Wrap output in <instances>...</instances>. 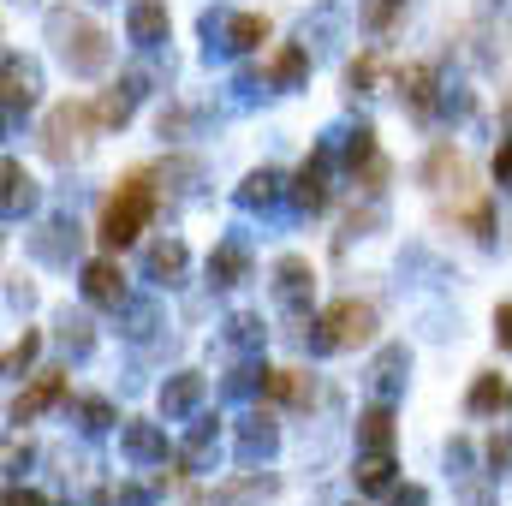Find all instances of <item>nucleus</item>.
Listing matches in <instances>:
<instances>
[{
    "instance_id": "f257e3e1",
    "label": "nucleus",
    "mask_w": 512,
    "mask_h": 506,
    "mask_svg": "<svg viewBox=\"0 0 512 506\" xmlns=\"http://www.w3.org/2000/svg\"><path fill=\"white\" fill-rule=\"evenodd\" d=\"M48 42L60 54V66L72 78H102L114 66V36L90 18V12H72V6H54L48 12Z\"/></svg>"
},
{
    "instance_id": "f03ea898",
    "label": "nucleus",
    "mask_w": 512,
    "mask_h": 506,
    "mask_svg": "<svg viewBox=\"0 0 512 506\" xmlns=\"http://www.w3.org/2000/svg\"><path fill=\"white\" fill-rule=\"evenodd\" d=\"M155 209H161V191H155V173H126L120 185H114V197H108V209H102V227H96V239L108 245V251H126L131 239L155 221Z\"/></svg>"
},
{
    "instance_id": "7ed1b4c3",
    "label": "nucleus",
    "mask_w": 512,
    "mask_h": 506,
    "mask_svg": "<svg viewBox=\"0 0 512 506\" xmlns=\"http://www.w3.org/2000/svg\"><path fill=\"white\" fill-rule=\"evenodd\" d=\"M376 340V304L370 298H334L310 328H304V352H352Z\"/></svg>"
},
{
    "instance_id": "20e7f679",
    "label": "nucleus",
    "mask_w": 512,
    "mask_h": 506,
    "mask_svg": "<svg viewBox=\"0 0 512 506\" xmlns=\"http://www.w3.org/2000/svg\"><path fill=\"white\" fill-rule=\"evenodd\" d=\"M102 131V120H96V102H84V96H66L54 114H48V126H42V149L54 155V161H72L90 137Z\"/></svg>"
},
{
    "instance_id": "39448f33",
    "label": "nucleus",
    "mask_w": 512,
    "mask_h": 506,
    "mask_svg": "<svg viewBox=\"0 0 512 506\" xmlns=\"http://www.w3.org/2000/svg\"><path fill=\"white\" fill-rule=\"evenodd\" d=\"M203 54H256L268 42V18L262 12H203Z\"/></svg>"
},
{
    "instance_id": "423d86ee",
    "label": "nucleus",
    "mask_w": 512,
    "mask_h": 506,
    "mask_svg": "<svg viewBox=\"0 0 512 506\" xmlns=\"http://www.w3.org/2000/svg\"><path fill=\"white\" fill-rule=\"evenodd\" d=\"M274 304L286 316H310V304H316V268H310V256L286 251L274 262Z\"/></svg>"
},
{
    "instance_id": "0eeeda50",
    "label": "nucleus",
    "mask_w": 512,
    "mask_h": 506,
    "mask_svg": "<svg viewBox=\"0 0 512 506\" xmlns=\"http://www.w3.org/2000/svg\"><path fill=\"white\" fill-rule=\"evenodd\" d=\"M78 286H84V304H96V310H126L131 304L126 268H120L114 256H90V262L78 268Z\"/></svg>"
},
{
    "instance_id": "6e6552de",
    "label": "nucleus",
    "mask_w": 512,
    "mask_h": 506,
    "mask_svg": "<svg viewBox=\"0 0 512 506\" xmlns=\"http://www.w3.org/2000/svg\"><path fill=\"white\" fill-rule=\"evenodd\" d=\"M399 102H405V114L411 120H435L447 102H441V72L429 66V60H411V66H399Z\"/></svg>"
},
{
    "instance_id": "1a4fd4ad",
    "label": "nucleus",
    "mask_w": 512,
    "mask_h": 506,
    "mask_svg": "<svg viewBox=\"0 0 512 506\" xmlns=\"http://www.w3.org/2000/svg\"><path fill=\"white\" fill-rule=\"evenodd\" d=\"M274 447H280V417H274L268 405H251V411L239 417V429H233V453H239V465H262V459H274Z\"/></svg>"
},
{
    "instance_id": "9d476101",
    "label": "nucleus",
    "mask_w": 512,
    "mask_h": 506,
    "mask_svg": "<svg viewBox=\"0 0 512 506\" xmlns=\"http://www.w3.org/2000/svg\"><path fill=\"white\" fill-rule=\"evenodd\" d=\"M328 173H334V143H322V149L292 173V191H286V197H292V209L322 215V209H328V197H334V191H328Z\"/></svg>"
},
{
    "instance_id": "9b49d317",
    "label": "nucleus",
    "mask_w": 512,
    "mask_h": 506,
    "mask_svg": "<svg viewBox=\"0 0 512 506\" xmlns=\"http://www.w3.org/2000/svg\"><path fill=\"white\" fill-rule=\"evenodd\" d=\"M417 179H423L429 191H453V197H459V191L471 185V161H465V149H453V143H429Z\"/></svg>"
},
{
    "instance_id": "f8f14e48",
    "label": "nucleus",
    "mask_w": 512,
    "mask_h": 506,
    "mask_svg": "<svg viewBox=\"0 0 512 506\" xmlns=\"http://www.w3.org/2000/svg\"><path fill=\"white\" fill-rule=\"evenodd\" d=\"M120 453L131 465H167L173 441H167V423H149V417H126L120 423Z\"/></svg>"
},
{
    "instance_id": "ddd939ff",
    "label": "nucleus",
    "mask_w": 512,
    "mask_h": 506,
    "mask_svg": "<svg viewBox=\"0 0 512 506\" xmlns=\"http://www.w3.org/2000/svg\"><path fill=\"white\" fill-rule=\"evenodd\" d=\"M0 102H6V120L18 126V114H30L36 108V96H42V72L30 66V60H18V54H6V66H0Z\"/></svg>"
},
{
    "instance_id": "4468645a",
    "label": "nucleus",
    "mask_w": 512,
    "mask_h": 506,
    "mask_svg": "<svg viewBox=\"0 0 512 506\" xmlns=\"http://www.w3.org/2000/svg\"><path fill=\"white\" fill-rule=\"evenodd\" d=\"M54 405H66V370H36L30 387L12 399V411H6V417H12V423H36V417H42V411H54Z\"/></svg>"
},
{
    "instance_id": "2eb2a0df",
    "label": "nucleus",
    "mask_w": 512,
    "mask_h": 506,
    "mask_svg": "<svg viewBox=\"0 0 512 506\" xmlns=\"http://www.w3.org/2000/svg\"><path fill=\"white\" fill-rule=\"evenodd\" d=\"M304 78H310V42L304 36L298 42H280L268 54V66H262V84L268 90H304Z\"/></svg>"
},
{
    "instance_id": "dca6fc26",
    "label": "nucleus",
    "mask_w": 512,
    "mask_h": 506,
    "mask_svg": "<svg viewBox=\"0 0 512 506\" xmlns=\"http://www.w3.org/2000/svg\"><path fill=\"white\" fill-rule=\"evenodd\" d=\"M143 274H149V286H185V274H191V251H185V239H155L149 256H143Z\"/></svg>"
},
{
    "instance_id": "f3484780",
    "label": "nucleus",
    "mask_w": 512,
    "mask_h": 506,
    "mask_svg": "<svg viewBox=\"0 0 512 506\" xmlns=\"http://www.w3.org/2000/svg\"><path fill=\"white\" fill-rule=\"evenodd\" d=\"M286 191H292V185H286V179H280L274 167H256V173H245V179H239L233 203H239L245 215H268V209H274V203H280Z\"/></svg>"
},
{
    "instance_id": "a211bd4d",
    "label": "nucleus",
    "mask_w": 512,
    "mask_h": 506,
    "mask_svg": "<svg viewBox=\"0 0 512 506\" xmlns=\"http://www.w3.org/2000/svg\"><path fill=\"white\" fill-rule=\"evenodd\" d=\"M245 280H251V245H245V239H221L215 256H209V286L233 292V286H245Z\"/></svg>"
},
{
    "instance_id": "6ab92c4d",
    "label": "nucleus",
    "mask_w": 512,
    "mask_h": 506,
    "mask_svg": "<svg viewBox=\"0 0 512 506\" xmlns=\"http://www.w3.org/2000/svg\"><path fill=\"white\" fill-rule=\"evenodd\" d=\"M393 447H358V465H352V483L358 495H393Z\"/></svg>"
},
{
    "instance_id": "aec40b11",
    "label": "nucleus",
    "mask_w": 512,
    "mask_h": 506,
    "mask_svg": "<svg viewBox=\"0 0 512 506\" xmlns=\"http://www.w3.org/2000/svg\"><path fill=\"white\" fill-rule=\"evenodd\" d=\"M143 84H149L143 72H126V78H120V84H114V90L96 102V120H102V131L126 126L131 114H137V102H143Z\"/></svg>"
},
{
    "instance_id": "412c9836",
    "label": "nucleus",
    "mask_w": 512,
    "mask_h": 506,
    "mask_svg": "<svg viewBox=\"0 0 512 506\" xmlns=\"http://www.w3.org/2000/svg\"><path fill=\"white\" fill-rule=\"evenodd\" d=\"M465 411L471 417H501V411H512V381L501 370H477L471 393H465Z\"/></svg>"
},
{
    "instance_id": "4be33fe9",
    "label": "nucleus",
    "mask_w": 512,
    "mask_h": 506,
    "mask_svg": "<svg viewBox=\"0 0 512 506\" xmlns=\"http://www.w3.org/2000/svg\"><path fill=\"white\" fill-rule=\"evenodd\" d=\"M203 393H209V387H203V376H197V370H179V376L161 387V417H167V423L191 417V411L203 405Z\"/></svg>"
},
{
    "instance_id": "5701e85b",
    "label": "nucleus",
    "mask_w": 512,
    "mask_h": 506,
    "mask_svg": "<svg viewBox=\"0 0 512 506\" xmlns=\"http://www.w3.org/2000/svg\"><path fill=\"white\" fill-rule=\"evenodd\" d=\"M126 30H131L137 48H161V42H167V6H161V0H131Z\"/></svg>"
},
{
    "instance_id": "b1692460",
    "label": "nucleus",
    "mask_w": 512,
    "mask_h": 506,
    "mask_svg": "<svg viewBox=\"0 0 512 506\" xmlns=\"http://www.w3.org/2000/svg\"><path fill=\"white\" fill-rule=\"evenodd\" d=\"M405 370H411V352H405V346H382L376 364H370V393H376V399H393V393L405 387Z\"/></svg>"
},
{
    "instance_id": "393cba45",
    "label": "nucleus",
    "mask_w": 512,
    "mask_h": 506,
    "mask_svg": "<svg viewBox=\"0 0 512 506\" xmlns=\"http://www.w3.org/2000/svg\"><path fill=\"white\" fill-rule=\"evenodd\" d=\"M72 423H78L90 441H102V435H108V429H120L126 417H120V411H114L102 393H84V399H72Z\"/></svg>"
},
{
    "instance_id": "a878e982",
    "label": "nucleus",
    "mask_w": 512,
    "mask_h": 506,
    "mask_svg": "<svg viewBox=\"0 0 512 506\" xmlns=\"http://www.w3.org/2000/svg\"><path fill=\"white\" fill-rule=\"evenodd\" d=\"M274 405H310L316 399V376L304 370H268V387H262Z\"/></svg>"
},
{
    "instance_id": "bb28decb",
    "label": "nucleus",
    "mask_w": 512,
    "mask_h": 506,
    "mask_svg": "<svg viewBox=\"0 0 512 506\" xmlns=\"http://www.w3.org/2000/svg\"><path fill=\"white\" fill-rule=\"evenodd\" d=\"M358 447H393V399H370L358 411Z\"/></svg>"
},
{
    "instance_id": "cd10ccee",
    "label": "nucleus",
    "mask_w": 512,
    "mask_h": 506,
    "mask_svg": "<svg viewBox=\"0 0 512 506\" xmlns=\"http://www.w3.org/2000/svg\"><path fill=\"white\" fill-rule=\"evenodd\" d=\"M30 251L42 256V262H72V251H78V227H72V221H48V227L30 239Z\"/></svg>"
},
{
    "instance_id": "c85d7f7f",
    "label": "nucleus",
    "mask_w": 512,
    "mask_h": 506,
    "mask_svg": "<svg viewBox=\"0 0 512 506\" xmlns=\"http://www.w3.org/2000/svg\"><path fill=\"white\" fill-rule=\"evenodd\" d=\"M274 495V477H262V471H245V477H233V483H221L215 489V506H256Z\"/></svg>"
},
{
    "instance_id": "c756f323",
    "label": "nucleus",
    "mask_w": 512,
    "mask_h": 506,
    "mask_svg": "<svg viewBox=\"0 0 512 506\" xmlns=\"http://www.w3.org/2000/svg\"><path fill=\"white\" fill-rule=\"evenodd\" d=\"M0 179H6V221H18L24 209H36V179L6 155V167H0Z\"/></svg>"
},
{
    "instance_id": "7c9ffc66",
    "label": "nucleus",
    "mask_w": 512,
    "mask_h": 506,
    "mask_svg": "<svg viewBox=\"0 0 512 506\" xmlns=\"http://www.w3.org/2000/svg\"><path fill=\"white\" fill-rule=\"evenodd\" d=\"M215 453H221V429H215V417H203V423L185 435V447H179V465L191 471V465H209Z\"/></svg>"
},
{
    "instance_id": "2f4dec72",
    "label": "nucleus",
    "mask_w": 512,
    "mask_h": 506,
    "mask_svg": "<svg viewBox=\"0 0 512 506\" xmlns=\"http://www.w3.org/2000/svg\"><path fill=\"white\" fill-rule=\"evenodd\" d=\"M459 227H465L477 245H495V203H489V197H465V209H459Z\"/></svg>"
},
{
    "instance_id": "473e14b6",
    "label": "nucleus",
    "mask_w": 512,
    "mask_h": 506,
    "mask_svg": "<svg viewBox=\"0 0 512 506\" xmlns=\"http://www.w3.org/2000/svg\"><path fill=\"white\" fill-rule=\"evenodd\" d=\"M382 155V143H376V126H358V131H346V143H340V167L346 173H358L364 161H376Z\"/></svg>"
},
{
    "instance_id": "72a5a7b5",
    "label": "nucleus",
    "mask_w": 512,
    "mask_h": 506,
    "mask_svg": "<svg viewBox=\"0 0 512 506\" xmlns=\"http://www.w3.org/2000/svg\"><path fill=\"white\" fill-rule=\"evenodd\" d=\"M54 340H60L72 358H90V352H96V328H90V316H72V310L60 316V334H54Z\"/></svg>"
},
{
    "instance_id": "f704fd0d",
    "label": "nucleus",
    "mask_w": 512,
    "mask_h": 506,
    "mask_svg": "<svg viewBox=\"0 0 512 506\" xmlns=\"http://www.w3.org/2000/svg\"><path fill=\"white\" fill-rule=\"evenodd\" d=\"M36 352H42V334H36V328H24V334L12 340V352H6V376H24V370L36 364Z\"/></svg>"
},
{
    "instance_id": "c9c22d12",
    "label": "nucleus",
    "mask_w": 512,
    "mask_h": 506,
    "mask_svg": "<svg viewBox=\"0 0 512 506\" xmlns=\"http://www.w3.org/2000/svg\"><path fill=\"white\" fill-rule=\"evenodd\" d=\"M268 340V328H262V316H233L227 322V346H239V352H251V346H262Z\"/></svg>"
},
{
    "instance_id": "e433bc0d",
    "label": "nucleus",
    "mask_w": 512,
    "mask_h": 506,
    "mask_svg": "<svg viewBox=\"0 0 512 506\" xmlns=\"http://www.w3.org/2000/svg\"><path fill=\"white\" fill-rule=\"evenodd\" d=\"M399 12H405V0H364V6H358L364 30H376V36H382V30H393V18H399Z\"/></svg>"
},
{
    "instance_id": "4c0bfd02",
    "label": "nucleus",
    "mask_w": 512,
    "mask_h": 506,
    "mask_svg": "<svg viewBox=\"0 0 512 506\" xmlns=\"http://www.w3.org/2000/svg\"><path fill=\"white\" fill-rule=\"evenodd\" d=\"M483 459H489V477L501 483L512 471V429H501V435H489V447H483Z\"/></svg>"
},
{
    "instance_id": "58836bf2",
    "label": "nucleus",
    "mask_w": 512,
    "mask_h": 506,
    "mask_svg": "<svg viewBox=\"0 0 512 506\" xmlns=\"http://www.w3.org/2000/svg\"><path fill=\"white\" fill-rule=\"evenodd\" d=\"M120 316H126V334H131V340H149V334L161 328V316H155V304H126Z\"/></svg>"
},
{
    "instance_id": "ea45409f",
    "label": "nucleus",
    "mask_w": 512,
    "mask_h": 506,
    "mask_svg": "<svg viewBox=\"0 0 512 506\" xmlns=\"http://www.w3.org/2000/svg\"><path fill=\"white\" fill-rule=\"evenodd\" d=\"M370 84H376V54H358L346 66V96H370Z\"/></svg>"
},
{
    "instance_id": "a19ab883",
    "label": "nucleus",
    "mask_w": 512,
    "mask_h": 506,
    "mask_svg": "<svg viewBox=\"0 0 512 506\" xmlns=\"http://www.w3.org/2000/svg\"><path fill=\"white\" fill-rule=\"evenodd\" d=\"M495 185H501V191H512V131L501 137V149H495Z\"/></svg>"
},
{
    "instance_id": "79ce46f5",
    "label": "nucleus",
    "mask_w": 512,
    "mask_h": 506,
    "mask_svg": "<svg viewBox=\"0 0 512 506\" xmlns=\"http://www.w3.org/2000/svg\"><path fill=\"white\" fill-rule=\"evenodd\" d=\"M495 346L512 352V298H507V304H495Z\"/></svg>"
},
{
    "instance_id": "37998d69",
    "label": "nucleus",
    "mask_w": 512,
    "mask_h": 506,
    "mask_svg": "<svg viewBox=\"0 0 512 506\" xmlns=\"http://www.w3.org/2000/svg\"><path fill=\"white\" fill-rule=\"evenodd\" d=\"M387 506H429V489H423V483H405V489H393Z\"/></svg>"
},
{
    "instance_id": "c03bdc74",
    "label": "nucleus",
    "mask_w": 512,
    "mask_h": 506,
    "mask_svg": "<svg viewBox=\"0 0 512 506\" xmlns=\"http://www.w3.org/2000/svg\"><path fill=\"white\" fill-rule=\"evenodd\" d=\"M6 506H48V501H42L36 489H18V483H12V489H6Z\"/></svg>"
},
{
    "instance_id": "a18cd8bd",
    "label": "nucleus",
    "mask_w": 512,
    "mask_h": 506,
    "mask_svg": "<svg viewBox=\"0 0 512 506\" xmlns=\"http://www.w3.org/2000/svg\"><path fill=\"white\" fill-rule=\"evenodd\" d=\"M30 459H36V453H30V447H12V453H6V471H12V477H18V471H24V465H30Z\"/></svg>"
},
{
    "instance_id": "49530a36",
    "label": "nucleus",
    "mask_w": 512,
    "mask_h": 506,
    "mask_svg": "<svg viewBox=\"0 0 512 506\" xmlns=\"http://www.w3.org/2000/svg\"><path fill=\"white\" fill-rule=\"evenodd\" d=\"M501 114H507V131H512V96H507V108H501Z\"/></svg>"
}]
</instances>
